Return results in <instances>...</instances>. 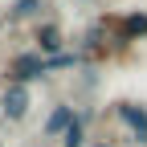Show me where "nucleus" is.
I'll list each match as a JSON object with an SVG mask.
<instances>
[{"mask_svg": "<svg viewBox=\"0 0 147 147\" xmlns=\"http://www.w3.org/2000/svg\"><path fill=\"white\" fill-rule=\"evenodd\" d=\"M4 115L8 119H25L29 115V90L25 86H12L8 94H4Z\"/></svg>", "mask_w": 147, "mask_h": 147, "instance_id": "4", "label": "nucleus"}, {"mask_svg": "<svg viewBox=\"0 0 147 147\" xmlns=\"http://www.w3.org/2000/svg\"><path fill=\"white\" fill-rule=\"evenodd\" d=\"M82 135H86V131H82V119H74L69 131H65L61 139H65V147H82Z\"/></svg>", "mask_w": 147, "mask_h": 147, "instance_id": "6", "label": "nucleus"}, {"mask_svg": "<svg viewBox=\"0 0 147 147\" xmlns=\"http://www.w3.org/2000/svg\"><path fill=\"white\" fill-rule=\"evenodd\" d=\"M45 69H49V61H45V57H33V53H29V57H16V61H12L8 78H12L16 86H25V82H33V78H41Z\"/></svg>", "mask_w": 147, "mask_h": 147, "instance_id": "2", "label": "nucleus"}, {"mask_svg": "<svg viewBox=\"0 0 147 147\" xmlns=\"http://www.w3.org/2000/svg\"><path fill=\"white\" fill-rule=\"evenodd\" d=\"M69 123H74V110H69V106H57V110L45 119V135H65Z\"/></svg>", "mask_w": 147, "mask_h": 147, "instance_id": "5", "label": "nucleus"}, {"mask_svg": "<svg viewBox=\"0 0 147 147\" xmlns=\"http://www.w3.org/2000/svg\"><path fill=\"white\" fill-rule=\"evenodd\" d=\"M41 49H61V33L57 29H41Z\"/></svg>", "mask_w": 147, "mask_h": 147, "instance_id": "8", "label": "nucleus"}, {"mask_svg": "<svg viewBox=\"0 0 147 147\" xmlns=\"http://www.w3.org/2000/svg\"><path fill=\"white\" fill-rule=\"evenodd\" d=\"M37 8H41V0H16V4H12V16H33Z\"/></svg>", "mask_w": 147, "mask_h": 147, "instance_id": "7", "label": "nucleus"}, {"mask_svg": "<svg viewBox=\"0 0 147 147\" xmlns=\"http://www.w3.org/2000/svg\"><path fill=\"white\" fill-rule=\"evenodd\" d=\"M147 37V12H131L119 21V41H143Z\"/></svg>", "mask_w": 147, "mask_h": 147, "instance_id": "3", "label": "nucleus"}, {"mask_svg": "<svg viewBox=\"0 0 147 147\" xmlns=\"http://www.w3.org/2000/svg\"><path fill=\"white\" fill-rule=\"evenodd\" d=\"M119 119L131 127L135 143H147V106H139V102H119Z\"/></svg>", "mask_w": 147, "mask_h": 147, "instance_id": "1", "label": "nucleus"}, {"mask_svg": "<svg viewBox=\"0 0 147 147\" xmlns=\"http://www.w3.org/2000/svg\"><path fill=\"white\" fill-rule=\"evenodd\" d=\"M98 147H106V143H98Z\"/></svg>", "mask_w": 147, "mask_h": 147, "instance_id": "9", "label": "nucleus"}]
</instances>
